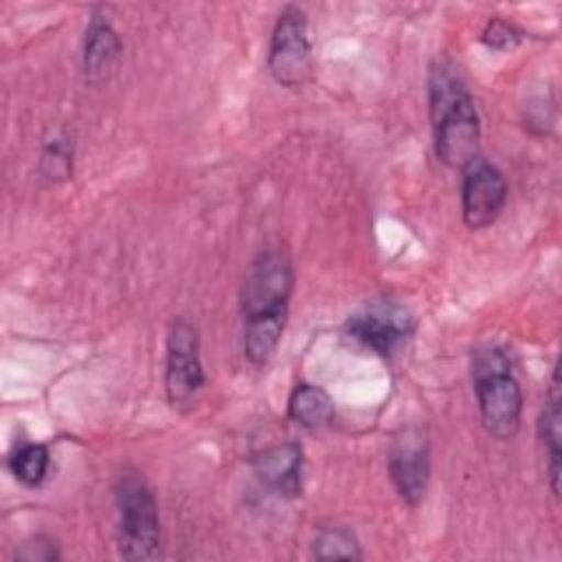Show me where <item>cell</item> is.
<instances>
[{"mask_svg":"<svg viewBox=\"0 0 562 562\" xmlns=\"http://www.w3.org/2000/svg\"><path fill=\"white\" fill-rule=\"evenodd\" d=\"M294 270L281 250L259 252L244 277L239 305L244 314V356L263 367L274 356L288 323Z\"/></svg>","mask_w":562,"mask_h":562,"instance_id":"obj_1","label":"cell"},{"mask_svg":"<svg viewBox=\"0 0 562 562\" xmlns=\"http://www.w3.org/2000/svg\"><path fill=\"white\" fill-rule=\"evenodd\" d=\"M428 103L437 158L463 169L479 156L481 123L474 101L452 66L439 61L428 75Z\"/></svg>","mask_w":562,"mask_h":562,"instance_id":"obj_2","label":"cell"},{"mask_svg":"<svg viewBox=\"0 0 562 562\" xmlns=\"http://www.w3.org/2000/svg\"><path fill=\"white\" fill-rule=\"evenodd\" d=\"M472 378L483 428L496 439H512L520 426L522 391L507 351L492 345L474 351Z\"/></svg>","mask_w":562,"mask_h":562,"instance_id":"obj_3","label":"cell"},{"mask_svg":"<svg viewBox=\"0 0 562 562\" xmlns=\"http://www.w3.org/2000/svg\"><path fill=\"white\" fill-rule=\"evenodd\" d=\"M119 514V553L125 560L160 555V518L154 492L138 470L125 468L114 485Z\"/></svg>","mask_w":562,"mask_h":562,"instance_id":"obj_4","label":"cell"},{"mask_svg":"<svg viewBox=\"0 0 562 562\" xmlns=\"http://www.w3.org/2000/svg\"><path fill=\"white\" fill-rule=\"evenodd\" d=\"M268 70L272 79L285 88H301L312 79L314 55L307 33V15L296 4H288L272 26Z\"/></svg>","mask_w":562,"mask_h":562,"instance_id":"obj_5","label":"cell"},{"mask_svg":"<svg viewBox=\"0 0 562 562\" xmlns=\"http://www.w3.org/2000/svg\"><path fill=\"white\" fill-rule=\"evenodd\" d=\"M204 386V369L200 360V338L191 323L176 321L167 334L165 391L171 406L193 404Z\"/></svg>","mask_w":562,"mask_h":562,"instance_id":"obj_6","label":"cell"},{"mask_svg":"<svg viewBox=\"0 0 562 562\" xmlns=\"http://www.w3.org/2000/svg\"><path fill=\"white\" fill-rule=\"evenodd\" d=\"M461 176V215L468 228L492 226L507 202V180L498 167L476 156Z\"/></svg>","mask_w":562,"mask_h":562,"instance_id":"obj_7","label":"cell"},{"mask_svg":"<svg viewBox=\"0 0 562 562\" xmlns=\"http://www.w3.org/2000/svg\"><path fill=\"white\" fill-rule=\"evenodd\" d=\"M389 474L400 498L408 505H419L430 481V448L426 435L415 428H402L389 446Z\"/></svg>","mask_w":562,"mask_h":562,"instance_id":"obj_8","label":"cell"},{"mask_svg":"<svg viewBox=\"0 0 562 562\" xmlns=\"http://www.w3.org/2000/svg\"><path fill=\"white\" fill-rule=\"evenodd\" d=\"M411 318L395 307H373L347 321V334L380 356H393L411 334Z\"/></svg>","mask_w":562,"mask_h":562,"instance_id":"obj_9","label":"cell"},{"mask_svg":"<svg viewBox=\"0 0 562 562\" xmlns=\"http://www.w3.org/2000/svg\"><path fill=\"white\" fill-rule=\"evenodd\" d=\"M252 468L257 479L279 496L292 498L301 494L303 479V448L296 441H283L263 448Z\"/></svg>","mask_w":562,"mask_h":562,"instance_id":"obj_10","label":"cell"},{"mask_svg":"<svg viewBox=\"0 0 562 562\" xmlns=\"http://www.w3.org/2000/svg\"><path fill=\"white\" fill-rule=\"evenodd\" d=\"M123 53V42L105 15H92L83 37V72L90 81L108 77Z\"/></svg>","mask_w":562,"mask_h":562,"instance_id":"obj_11","label":"cell"},{"mask_svg":"<svg viewBox=\"0 0 562 562\" xmlns=\"http://www.w3.org/2000/svg\"><path fill=\"white\" fill-rule=\"evenodd\" d=\"M538 437L547 450V474L551 492L560 494V454H562V397H560V369H553L547 402L538 417Z\"/></svg>","mask_w":562,"mask_h":562,"instance_id":"obj_12","label":"cell"},{"mask_svg":"<svg viewBox=\"0 0 562 562\" xmlns=\"http://www.w3.org/2000/svg\"><path fill=\"white\" fill-rule=\"evenodd\" d=\"M288 415L299 426L307 430H318L329 426V422L334 419V400L323 386L301 382L290 393Z\"/></svg>","mask_w":562,"mask_h":562,"instance_id":"obj_13","label":"cell"},{"mask_svg":"<svg viewBox=\"0 0 562 562\" xmlns=\"http://www.w3.org/2000/svg\"><path fill=\"white\" fill-rule=\"evenodd\" d=\"M50 454L44 443H20L9 457V470L24 487H40L48 476Z\"/></svg>","mask_w":562,"mask_h":562,"instance_id":"obj_14","label":"cell"},{"mask_svg":"<svg viewBox=\"0 0 562 562\" xmlns=\"http://www.w3.org/2000/svg\"><path fill=\"white\" fill-rule=\"evenodd\" d=\"M312 553L316 560H338V558L360 560L362 558V549L356 536L351 533V529L340 525L321 527L312 540Z\"/></svg>","mask_w":562,"mask_h":562,"instance_id":"obj_15","label":"cell"},{"mask_svg":"<svg viewBox=\"0 0 562 562\" xmlns=\"http://www.w3.org/2000/svg\"><path fill=\"white\" fill-rule=\"evenodd\" d=\"M72 173V143L64 134L46 140L40 156V176L48 182L66 180Z\"/></svg>","mask_w":562,"mask_h":562,"instance_id":"obj_16","label":"cell"},{"mask_svg":"<svg viewBox=\"0 0 562 562\" xmlns=\"http://www.w3.org/2000/svg\"><path fill=\"white\" fill-rule=\"evenodd\" d=\"M481 40H483L490 48L507 50V48H514V46L522 40V31H520L514 22L494 18V20L487 22V26H485Z\"/></svg>","mask_w":562,"mask_h":562,"instance_id":"obj_17","label":"cell"},{"mask_svg":"<svg viewBox=\"0 0 562 562\" xmlns=\"http://www.w3.org/2000/svg\"><path fill=\"white\" fill-rule=\"evenodd\" d=\"M15 558L24 562H53V560H59V551L50 538L33 536L20 544Z\"/></svg>","mask_w":562,"mask_h":562,"instance_id":"obj_18","label":"cell"}]
</instances>
